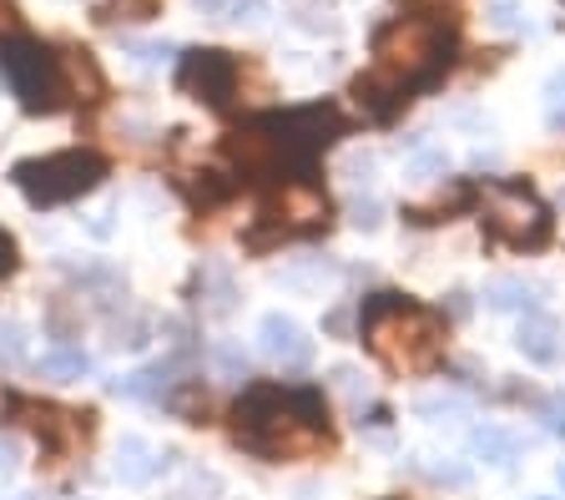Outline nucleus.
<instances>
[{"label":"nucleus","mask_w":565,"mask_h":500,"mask_svg":"<svg viewBox=\"0 0 565 500\" xmlns=\"http://www.w3.org/2000/svg\"><path fill=\"white\" fill-rule=\"evenodd\" d=\"M233 435L243 450L263 460H294V455L329 450L323 429V394L294 384H247L233 409Z\"/></svg>","instance_id":"f257e3e1"},{"label":"nucleus","mask_w":565,"mask_h":500,"mask_svg":"<svg viewBox=\"0 0 565 500\" xmlns=\"http://www.w3.org/2000/svg\"><path fill=\"white\" fill-rule=\"evenodd\" d=\"M364 339L388 370H404V374H419V370H435L439 354H445V319L399 294H374L364 298Z\"/></svg>","instance_id":"f03ea898"},{"label":"nucleus","mask_w":565,"mask_h":500,"mask_svg":"<svg viewBox=\"0 0 565 500\" xmlns=\"http://www.w3.org/2000/svg\"><path fill=\"white\" fill-rule=\"evenodd\" d=\"M449 51H455V21H445V15H399L374 36V72L409 96L414 86H429L445 72Z\"/></svg>","instance_id":"7ed1b4c3"},{"label":"nucleus","mask_w":565,"mask_h":500,"mask_svg":"<svg viewBox=\"0 0 565 500\" xmlns=\"http://www.w3.org/2000/svg\"><path fill=\"white\" fill-rule=\"evenodd\" d=\"M106 178V157L92 147H66V152H46V157H25L11 167V182L25 192L31 208H61L86 198L92 188H102Z\"/></svg>","instance_id":"20e7f679"},{"label":"nucleus","mask_w":565,"mask_h":500,"mask_svg":"<svg viewBox=\"0 0 565 500\" xmlns=\"http://www.w3.org/2000/svg\"><path fill=\"white\" fill-rule=\"evenodd\" d=\"M0 82L35 117L66 107V82H61V56L41 46L35 36H0Z\"/></svg>","instance_id":"39448f33"},{"label":"nucleus","mask_w":565,"mask_h":500,"mask_svg":"<svg viewBox=\"0 0 565 500\" xmlns=\"http://www.w3.org/2000/svg\"><path fill=\"white\" fill-rule=\"evenodd\" d=\"M480 223L494 243H510V248H541L551 238V213L530 188H490Z\"/></svg>","instance_id":"423d86ee"},{"label":"nucleus","mask_w":565,"mask_h":500,"mask_svg":"<svg viewBox=\"0 0 565 500\" xmlns=\"http://www.w3.org/2000/svg\"><path fill=\"white\" fill-rule=\"evenodd\" d=\"M237 82H243L237 56H227V51H217V46L188 51V56H182V66H177V86H182L188 96H198V102H207L212 111L233 107Z\"/></svg>","instance_id":"0eeeda50"},{"label":"nucleus","mask_w":565,"mask_h":500,"mask_svg":"<svg viewBox=\"0 0 565 500\" xmlns=\"http://www.w3.org/2000/svg\"><path fill=\"white\" fill-rule=\"evenodd\" d=\"M268 131L282 142L288 162L294 167H308L333 137H343V117L339 107H298V111H282V117L268 121Z\"/></svg>","instance_id":"6e6552de"},{"label":"nucleus","mask_w":565,"mask_h":500,"mask_svg":"<svg viewBox=\"0 0 565 500\" xmlns=\"http://www.w3.org/2000/svg\"><path fill=\"white\" fill-rule=\"evenodd\" d=\"M278 223V233L288 238V233H313V227L329 223V192L313 188L308 178H294V182H282V192L268 203V213Z\"/></svg>","instance_id":"1a4fd4ad"},{"label":"nucleus","mask_w":565,"mask_h":500,"mask_svg":"<svg viewBox=\"0 0 565 500\" xmlns=\"http://www.w3.org/2000/svg\"><path fill=\"white\" fill-rule=\"evenodd\" d=\"M258 344H263V354H268L278 370H303L308 359H313V339H308L303 323L288 319V313H263Z\"/></svg>","instance_id":"9d476101"},{"label":"nucleus","mask_w":565,"mask_h":500,"mask_svg":"<svg viewBox=\"0 0 565 500\" xmlns=\"http://www.w3.org/2000/svg\"><path fill=\"white\" fill-rule=\"evenodd\" d=\"M172 384H177V359H157V364H141V370L111 380L106 390L127 394V400H147V405H162L167 394H172Z\"/></svg>","instance_id":"9b49d317"},{"label":"nucleus","mask_w":565,"mask_h":500,"mask_svg":"<svg viewBox=\"0 0 565 500\" xmlns=\"http://www.w3.org/2000/svg\"><path fill=\"white\" fill-rule=\"evenodd\" d=\"M61 82H66V102H82V107L106 96V76L92 51H61Z\"/></svg>","instance_id":"f8f14e48"},{"label":"nucleus","mask_w":565,"mask_h":500,"mask_svg":"<svg viewBox=\"0 0 565 500\" xmlns=\"http://www.w3.org/2000/svg\"><path fill=\"white\" fill-rule=\"evenodd\" d=\"M172 465V455H157L152 440H141V435H121L117 440V480L121 486H147V480L157 476V470H167Z\"/></svg>","instance_id":"ddd939ff"},{"label":"nucleus","mask_w":565,"mask_h":500,"mask_svg":"<svg viewBox=\"0 0 565 500\" xmlns=\"http://www.w3.org/2000/svg\"><path fill=\"white\" fill-rule=\"evenodd\" d=\"M198 309L207 319H227L237 309V284H233V268L227 263H202L198 268Z\"/></svg>","instance_id":"4468645a"},{"label":"nucleus","mask_w":565,"mask_h":500,"mask_svg":"<svg viewBox=\"0 0 565 500\" xmlns=\"http://www.w3.org/2000/svg\"><path fill=\"white\" fill-rule=\"evenodd\" d=\"M515 349L530 359V364H555L561 359V329L545 313H525L515 329Z\"/></svg>","instance_id":"2eb2a0df"},{"label":"nucleus","mask_w":565,"mask_h":500,"mask_svg":"<svg viewBox=\"0 0 565 500\" xmlns=\"http://www.w3.org/2000/svg\"><path fill=\"white\" fill-rule=\"evenodd\" d=\"M470 450L480 455L484 465H500V470H510V465L525 455V440H520V435H510V429H500V425H480L470 435Z\"/></svg>","instance_id":"dca6fc26"},{"label":"nucleus","mask_w":565,"mask_h":500,"mask_svg":"<svg viewBox=\"0 0 565 500\" xmlns=\"http://www.w3.org/2000/svg\"><path fill=\"white\" fill-rule=\"evenodd\" d=\"M35 370L46 374L51 384H76V380H86V374H92V354H86V349L61 344V349H51V354H41V364H35Z\"/></svg>","instance_id":"f3484780"},{"label":"nucleus","mask_w":565,"mask_h":500,"mask_svg":"<svg viewBox=\"0 0 565 500\" xmlns=\"http://www.w3.org/2000/svg\"><path fill=\"white\" fill-rule=\"evenodd\" d=\"M484 304H490L494 313H525L530 304H535V288H530L525 278H490V284H484Z\"/></svg>","instance_id":"a211bd4d"},{"label":"nucleus","mask_w":565,"mask_h":500,"mask_svg":"<svg viewBox=\"0 0 565 500\" xmlns=\"http://www.w3.org/2000/svg\"><path fill=\"white\" fill-rule=\"evenodd\" d=\"M198 11L227 25H258L268 15V0H198Z\"/></svg>","instance_id":"6ab92c4d"},{"label":"nucleus","mask_w":565,"mask_h":500,"mask_svg":"<svg viewBox=\"0 0 565 500\" xmlns=\"http://www.w3.org/2000/svg\"><path fill=\"white\" fill-rule=\"evenodd\" d=\"M111 349H147L152 344V319L147 313H127V319H111V339H106Z\"/></svg>","instance_id":"aec40b11"},{"label":"nucleus","mask_w":565,"mask_h":500,"mask_svg":"<svg viewBox=\"0 0 565 500\" xmlns=\"http://www.w3.org/2000/svg\"><path fill=\"white\" fill-rule=\"evenodd\" d=\"M162 405L172 409L177 419H188V425H202V415H207V394H202L198 384H172V394H167Z\"/></svg>","instance_id":"412c9836"},{"label":"nucleus","mask_w":565,"mask_h":500,"mask_svg":"<svg viewBox=\"0 0 565 500\" xmlns=\"http://www.w3.org/2000/svg\"><path fill=\"white\" fill-rule=\"evenodd\" d=\"M212 364H217L227 380H247V354L237 339H217V344H212Z\"/></svg>","instance_id":"4be33fe9"},{"label":"nucleus","mask_w":565,"mask_h":500,"mask_svg":"<svg viewBox=\"0 0 565 500\" xmlns=\"http://www.w3.org/2000/svg\"><path fill=\"white\" fill-rule=\"evenodd\" d=\"M414 415H419V419L465 415V400H459V394H419V400H414Z\"/></svg>","instance_id":"5701e85b"},{"label":"nucleus","mask_w":565,"mask_h":500,"mask_svg":"<svg viewBox=\"0 0 565 500\" xmlns=\"http://www.w3.org/2000/svg\"><path fill=\"white\" fill-rule=\"evenodd\" d=\"M0 364H6V370L25 364V329L15 319H0Z\"/></svg>","instance_id":"b1692460"},{"label":"nucleus","mask_w":565,"mask_h":500,"mask_svg":"<svg viewBox=\"0 0 565 500\" xmlns=\"http://www.w3.org/2000/svg\"><path fill=\"white\" fill-rule=\"evenodd\" d=\"M217 496H223V480L212 476V470H192L188 486L172 490V500H217Z\"/></svg>","instance_id":"393cba45"},{"label":"nucleus","mask_w":565,"mask_h":500,"mask_svg":"<svg viewBox=\"0 0 565 500\" xmlns=\"http://www.w3.org/2000/svg\"><path fill=\"white\" fill-rule=\"evenodd\" d=\"M545 121H551V131H565V72L545 82Z\"/></svg>","instance_id":"a878e982"},{"label":"nucleus","mask_w":565,"mask_h":500,"mask_svg":"<svg viewBox=\"0 0 565 500\" xmlns=\"http://www.w3.org/2000/svg\"><path fill=\"white\" fill-rule=\"evenodd\" d=\"M535 409H541L545 429L565 435V390H551V394H535Z\"/></svg>","instance_id":"bb28decb"},{"label":"nucleus","mask_w":565,"mask_h":500,"mask_svg":"<svg viewBox=\"0 0 565 500\" xmlns=\"http://www.w3.org/2000/svg\"><path fill=\"white\" fill-rule=\"evenodd\" d=\"M117 15H127V21H147V15H157V0H111L102 11V21H117Z\"/></svg>","instance_id":"cd10ccee"},{"label":"nucleus","mask_w":565,"mask_h":500,"mask_svg":"<svg viewBox=\"0 0 565 500\" xmlns=\"http://www.w3.org/2000/svg\"><path fill=\"white\" fill-rule=\"evenodd\" d=\"M329 380H333V390H339L343 400H353V405H359V400L369 394V390H364V380H359V370H349V364H339V370H333Z\"/></svg>","instance_id":"c85d7f7f"},{"label":"nucleus","mask_w":565,"mask_h":500,"mask_svg":"<svg viewBox=\"0 0 565 500\" xmlns=\"http://www.w3.org/2000/svg\"><path fill=\"white\" fill-rule=\"evenodd\" d=\"M424 476L459 490V486H470V465H424Z\"/></svg>","instance_id":"c756f323"},{"label":"nucleus","mask_w":565,"mask_h":500,"mask_svg":"<svg viewBox=\"0 0 565 500\" xmlns=\"http://www.w3.org/2000/svg\"><path fill=\"white\" fill-rule=\"evenodd\" d=\"M379 217H384V208H379L374 198H369V203H353V208H349V223H353V227H364V233H374Z\"/></svg>","instance_id":"7c9ffc66"},{"label":"nucleus","mask_w":565,"mask_h":500,"mask_svg":"<svg viewBox=\"0 0 565 500\" xmlns=\"http://www.w3.org/2000/svg\"><path fill=\"white\" fill-rule=\"evenodd\" d=\"M445 167H449L445 152H419L414 157V178H445Z\"/></svg>","instance_id":"2f4dec72"},{"label":"nucleus","mask_w":565,"mask_h":500,"mask_svg":"<svg viewBox=\"0 0 565 500\" xmlns=\"http://www.w3.org/2000/svg\"><path fill=\"white\" fill-rule=\"evenodd\" d=\"M15 268H21V248H15V238L0 227V278H11Z\"/></svg>","instance_id":"473e14b6"},{"label":"nucleus","mask_w":565,"mask_h":500,"mask_svg":"<svg viewBox=\"0 0 565 500\" xmlns=\"http://www.w3.org/2000/svg\"><path fill=\"white\" fill-rule=\"evenodd\" d=\"M131 56L147 61V66H157V61L172 56V46H167V41H131Z\"/></svg>","instance_id":"72a5a7b5"},{"label":"nucleus","mask_w":565,"mask_h":500,"mask_svg":"<svg viewBox=\"0 0 565 500\" xmlns=\"http://www.w3.org/2000/svg\"><path fill=\"white\" fill-rule=\"evenodd\" d=\"M15 465H21V445H15L11 435H0V480H11Z\"/></svg>","instance_id":"f704fd0d"},{"label":"nucleus","mask_w":565,"mask_h":500,"mask_svg":"<svg viewBox=\"0 0 565 500\" xmlns=\"http://www.w3.org/2000/svg\"><path fill=\"white\" fill-rule=\"evenodd\" d=\"M561 486H565V465H561Z\"/></svg>","instance_id":"c9c22d12"},{"label":"nucleus","mask_w":565,"mask_h":500,"mask_svg":"<svg viewBox=\"0 0 565 500\" xmlns=\"http://www.w3.org/2000/svg\"><path fill=\"white\" fill-rule=\"evenodd\" d=\"M0 405H6V390H0Z\"/></svg>","instance_id":"e433bc0d"},{"label":"nucleus","mask_w":565,"mask_h":500,"mask_svg":"<svg viewBox=\"0 0 565 500\" xmlns=\"http://www.w3.org/2000/svg\"><path fill=\"white\" fill-rule=\"evenodd\" d=\"M25 500H41V496H25Z\"/></svg>","instance_id":"4c0bfd02"},{"label":"nucleus","mask_w":565,"mask_h":500,"mask_svg":"<svg viewBox=\"0 0 565 500\" xmlns=\"http://www.w3.org/2000/svg\"><path fill=\"white\" fill-rule=\"evenodd\" d=\"M535 500H551V496H535Z\"/></svg>","instance_id":"58836bf2"}]
</instances>
